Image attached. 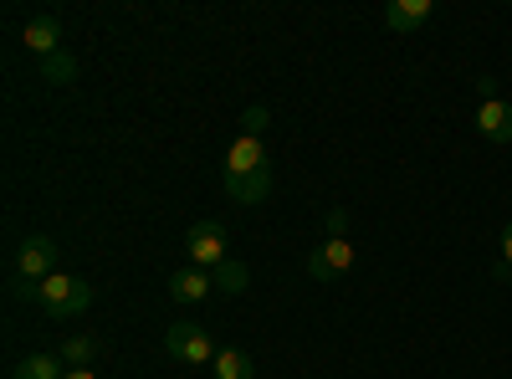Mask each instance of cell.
Wrapping results in <instances>:
<instances>
[{
	"instance_id": "cell-1",
	"label": "cell",
	"mask_w": 512,
	"mask_h": 379,
	"mask_svg": "<svg viewBox=\"0 0 512 379\" xmlns=\"http://www.w3.org/2000/svg\"><path fill=\"white\" fill-rule=\"evenodd\" d=\"M272 154H267V139L256 134H236L231 149H226V195L236 205H262L272 195Z\"/></svg>"
},
{
	"instance_id": "cell-2",
	"label": "cell",
	"mask_w": 512,
	"mask_h": 379,
	"mask_svg": "<svg viewBox=\"0 0 512 379\" xmlns=\"http://www.w3.org/2000/svg\"><path fill=\"white\" fill-rule=\"evenodd\" d=\"M31 303L47 313L52 323H72V318H82L88 313V303H93V287L82 282V277H62V272H52L47 282H41L36 292H31Z\"/></svg>"
},
{
	"instance_id": "cell-3",
	"label": "cell",
	"mask_w": 512,
	"mask_h": 379,
	"mask_svg": "<svg viewBox=\"0 0 512 379\" xmlns=\"http://www.w3.org/2000/svg\"><path fill=\"white\" fill-rule=\"evenodd\" d=\"M57 272V241L52 236H26L16 246V262H11V287H16V298H31V292L41 287Z\"/></svg>"
},
{
	"instance_id": "cell-4",
	"label": "cell",
	"mask_w": 512,
	"mask_h": 379,
	"mask_svg": "<svg viewBox=\"0 0 512 379\" xmlns=\"http://www.w3.org/2000/svg\"><path fill=\"white\" fill-rule=\"evenodd\" d=\"M164 349H169V359H180V364H190V369H200V364H216V344H210V333L205 328H195V323H169V333H164Z\"/></svg>"
},
{
	"instance_id": "cell-5",
	"label": "cell",
	"mask_w": 512,
	"mask_h": 379,
	"mask_svg": "<svg viewBox=\"0 0 512 379\" xmlns=\"http://www.w3.org/2000/svg\"><path fill=\"white\" fill-rule=\"evenodd\" d=\"M185 251H190V267L216 272V267L231 257L226 226H221V221H195V226H190V236H185Z\"/></svg>"
},
{
	"instance_id": "cell-6",
	"label": "cell",
	"mask_w": 512,
	"mask_h": 379,
	"mask_svg": "<svg viewBox=\"0 0 512 379\" xmlns=\"http://www.w3.org/2000/svg\"><path fill=\"white\" fill-rule=\"evenodd\" d=\"M354 257H359V251H354L349 236H328V241L313 251V257H308V277H318V282H338V277L354 267Z\"/></svg>"
},
{
	"instance_id": "cell-7",
	"label": "cell",
	"mask_w": 512,
	"mask_h": 379,
	"mask_svg": "<svg viewBox=\"0 0 512 379\" xmlns=\"http://www.w3.org/2000/svg\"><path fill=\"white\" fill-rule=\"evenodd\" d=\"M21 41L26 47L47 62L52 52H62V16H52V11H41V16H31L26 21V31H21Z\"/></svg>"
},
{
	"instance_id": "cell-8",
	"label": "cell",
	"mask_w": 512,
	"mask_h": 379,
	"mask_svg": "<svg viewBox=\"0 0 512 379\" xmlns=\"http://www.w3.org/2000/svg\"><path fill=\"white\" fill-rule=\"evenodd\" d=\"M477 134L492 144H512V103L507 98H482L477 103Z\"/></svg>"
},
{
	"instance_id": "cell-9",
	"label": "cell",
	"mask_w": 512,
	"mask_h": 379,
	"mask_svg": "<svg viewBox=\"0 0 512 379\" xmlns=\"http://www.w3.org/2000/svg\"><path fill=\"white\" fill-rule=\"evenodd\" d=\"M210 292H216V277H210L205 267H180L175 277H169V298L175 303H205Z\"/></svg>"
},
{
	"instance_id": "cell-10",
	"label": "cell",
	"mask_w": 512,
	"mask_h": 379,
	"mask_svg": "<svg viewBox=\"0 0 512 379\" xmlns=\"http://www.w3.org/2000/svg\"><path fill=\"white\" fill-rule=\"evenodd\" d=\"M431 0H390V6H384V26H390V31H420L425 21H431Z\"/></svg>"
},
{
	"instance_id": "cell-11",
	"label": "cell",
	"mask_w": 512,
	"mask_h": 379,
	"mask_svg": "<svg viewBox=\"0 0 512 379\" xmlns=\"http://www.w3.org/2000/svg\"><path fill=\"white\" fill-rule=\"evenodd\" d=\"M11 379H67V364H62V354H31L16 364Z\"/></svg>"
},
{
	"instance_id": "cell-12",
	"label": "cell",
	"mask_w": 512,
	"mask_h": 379,
	"mask_svg": "<svg viewBox=\"0 0 512 379\" xmlns=\"http://www.w3.org/2000/svg\"><path fill=\"white\" fill-rule=\"evenodd\" d=\"M210 277H216V292H226V298H241V292H246V282H251V272H246V262H236V257H226L216 272H210Z\"/></svg>"
},
{
	"instance_id": "cell-13",
	"label": "cell",
	"mask_w": 512,
	"mask_h": 379,
	"mask_svg": "<svg viewBox=\"0 0 512 379\" xmlns=\"http://www.w3.org/2000/svg\"><path fill=\"white\" fill-rule=\"evenodd\" d=\"M41 82H52V88H67V82H77V57L62 47V52H52L47 62H41Z\"/></svg>"
},
{
	"instance_id": "cell-14",
	"label": "cell",
	"mask_w": 512,
	"mask_h": 379,
	"mask_svg": "<svg viewBox=\"0 0 512 379\" xmlns=\"http://www.w3.org/2000/svg\"><path fill=\"white\" fill-rule=\"evenodd\" d=\"M210 369H216V379H256V364H251V354H241V349H221Z\"/></svg>"
},
{
	"instance_id": "cell-15",
	"label": "cell",
	"mask_w": 512,
	"mask_h": 379,
	"mask_svg": "<svg viewBox=\"0 0 512 379\" xmlns=\"http://www.w3.org/2000/svg\"><path fill=\"white\" fill-rule=\"evenodd\" d=\"M93 359H98V339H88V333H72V339L62 344L67 369H93Z\"/></svg>"
},
{
	"instance_id": "cell-16",
	"label": "cell",
	"mask_w": 512,
	"mask_h": 379,
	"mask_svg": "<svg viewBox=\"0 0 512 379\" xmlns=\"http://www.w3.org/2000/svg\"><path fill=\"white\" fill-rule=\"evenodd\" d=\"M267 123H272V113L256 103V108H246L241 113V134H256V139H267Z\"/></svg>"
},
{
	"instance_id": "cell-17",
	"label": "cell",
	"mask_w": 512,
	"mask_h": 379,
	"mask_svg": "<svg viewBox=\"0 0 512 379\" xmlns=\"http://www.w3.org/2000/svg\"><path fill=\"white\" fill-rule=\"evenodd\" d=\"M497 251H502V267L512 272V221L502 226V241H497Z\"/></svg>"
},
{
	"instance_id": "cell-18",
	"label": "cell",
	"mask_w": 512,
	"mask_h": 379,
	"mask_svg": "<svg viewBox=\"0 0 512 379\" xmlns=\"http://www.w3.org/2000/svg\"><path fill=\"white\" fill-rule=\"evenodd\" d=\"M328 231L344 236V231H349V210H328Z\"/></svg>"
},
{
	"instance_id": "cell-19",
	"label": "cell",
	"mask_w": 512,
	"mask_h": 379,
	"mask_svg": "<svg viewBox=\"0 0 512 379\" xmlns=\"http://www.w3.org/2000/svg\"><path fill=\"white\" fill-rule=\"evenodd\" d=\"M67 379H98L93 369H67Z\"/></svg>"
},
{
	"instance_id": "cell-20",
	"label": "cell",
	"mask_w": 512,
	"mask_h": 379,
	"mask_svg": "<svg viewBox=\"0 0 512 379\" xmlns=\"http://www.w3.org/2000/svg\"><path fill=\"white\" fill-rule=\"evenodd\" d=\"M507 287H512V272H507Z\"/></svg>"
}]
</instances>
